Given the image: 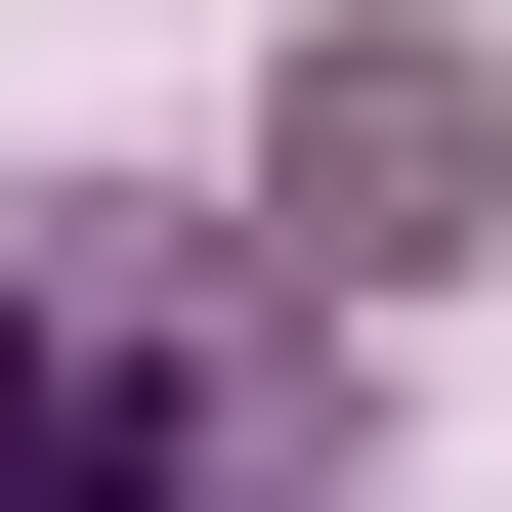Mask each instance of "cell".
Wrapping results in <instances>:
<instances>
[{
    "mask_svg": "<svg viewBox=\"0 0 512 512\" xmlns=\"http://www.w3.org/2000/svg\"><path fill=\"white\" fill-rule=\"evenodd\" d=\"M256 214L342 256V299H427V256L512 214V86H470V43H299V128H256Z\"/></svg>",
    "mask_w": 512,
    "mask_h": 512,
    "instance_id": "7a4b0ae2",
    "label": "cell"
},
{
    "mask_svg": "<svg viewBox=\"0 0 512 512\" xmlns=\"http://www.w3.org/2000/svg\"><path fill=\"white\" fill-rule=\"evenodd\" d=\"M0 512H299V384L171 342L86 214H0Z\"/></svg>",
    "mask_w": 512,
    "mask_h": 512,
    "instance_id": "6da1fadb",
    "label": "cell"
}]
</instances>
